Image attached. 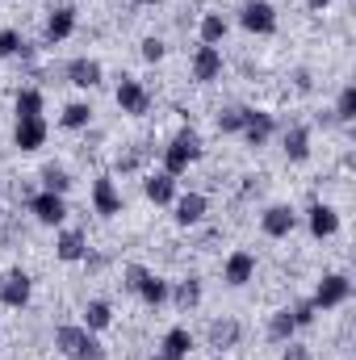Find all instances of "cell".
<instances>
[{
  "mask_svg": "<svg viewBox=\"0 0 356 360\" xmlns=\"http://www.w3.org/2000/svg\"><path fill=\"white\" fill-rule=\"evenodd\" d=\"M201 134L193 130V126H184V130H177V139L160 151V172H168V176H184L189 172V164H197L201 160Z\"/></svg>",
  "mask_w": 356,
  "mask_h": 360,
  "instance_id": "6da1fadb",
  "label": "cell"
},
{
  "mask_svg": "<svg viewBox=\"0 0 356 360\" xmlns=\"http://www.w3.org/2000/svg\"><path fill=\"white\" fill-rule=\"evenodd\" d=\"M55 348L63 352V356L72 360H101V344H96V335H92L89 327H80V323H63V327H55Z\"/></svg>",
  "mask_w": 356,
  "mask_h": 360,
  "instance_id": "7a4b0ae2",
  "label": "cell"
},
{
  "mask_svg": "<svg viewBox=\"0 0 356 360\" xmlns=\"http://www.w3.org/2000/svg\"><path fill=\"white\" fill-rule=\"evenodd\" d=\"M348 297H352V276L348 272H323V281L310 293L314 310H340V306H348Z\"/></svg>",
  "mask_w": 356,
  "mask_h": 360,
  "instance_id": "3957f363",
  "label": "cell"
},
{
  "mask_svg": "<svg viewBox=\"0 0 356 360\" xmlns=\"http://www.w3.org/2000/svg\"><path fill=\"white\" fill-rule=\"evenodd\" d=\"M113 101H117V109H122V113H130V117H147L155 96H151V89H147L143 80L122 76V80H117V92H113Z\"/></svg>",
  "mask_w": 356,
  "mask_h": 360,
  "instance_id": "277c9868",
  "label": "cell"
},
{
  "mask_svg": "<svg viewBox=\"0 0 356 360\" xmlns=\"http://www.w3.org/2000/svg\"><path fill=\"white\" fill-rule=\"evenodd\" d=\"M239 25L256 38H272L276 34V8L268 0H243L239 4Z\"/></svg>",
  "mask_w": 356,
  "mask_h": 360,
  "instance_id": "5b68a950",
  "label": "cell"
},
{
  "mask_svg": "<svg viewBox=\"0 0 356 360\" xmlns=\"http://www.w3.org/2000/svg\"><path fill=\"white\" fill-rule=\"evenodd\" d=\"M30 297H34V276H30L25 269H8L4 276H0V306L25 310Z\"/></svg>",
  "mask_w": 356,
  "mask_h": 360,
  "instance_id": "8992f818",
  "label": "cell"
},
{
  "mask_svg": "<svg viewBox=\"0 0 356 360\" xmlns=\"http://www.w3.org/2000/svg\"><path fill=\"white\" fill-rule=\"evenodd\" d=\"M25 210H30L42 226H63V222H68V197L46 193V188H38V193L25 201Z\"/></svg>",
  "mask_w": 356,
  "mask_h": 360,
  "instance_id": "52a82bcc",
  "label": "cell"
},
{
  "mask_svg": "<svg viewBox=\"0 0 356 360\" xmlns=\"http://www.w3.org/2000/svg\"><path fill=\"white\" fill-rule=\"evenodd\" d=\"M306 231H310L314 239H336V235H340V210L327 205V201H310V210H306Z\"/></svg>",
  "mask_w": 356,
  "mask_h": 360,
  "instance_id": "ba28073f",
  "label": "cell"
},
{
  "mask_svg": "<svg viewBox=\"0 0 356 360\" xmlns=\"http://www.w3.org/2000/svg\"><path fill=\"white\" fill-rule=\"evenodd\" d=\"M260 231H265V239H289L298 231V210L293 205H268L260 214Z\"/></svg>",
  "mask_w": 356,
  "mask_h": 360,
  "instance_id": "9c48e42d",
  "label": "cell"
},
{
  "mask_svg": "<svg viewBox=\"0 0 356 360\" xmlns=\"http://www.w3.org/2000/svg\"><path fill=\"white\" fill-rule=\"evenodd\" d=\"M72 34H76V8H72V4L51 8L46 30H42V42H46V46H59V42H68Z\"/></svg>",
  "mask_w": 356,
  "mask_h": 360,
  "instance_id": "30bf717a",
  "label": "cell"
},
{
  "mask_svg": "<svg viewBox=\"0 0 356 360\" xmlns=\"http://www.w3.org/2000/svg\"><path fill=\"white\" fill-rule=\"evenodd\" d=\"M46 134H51L46 117H17V126H13V147H17V151H38V147L46 143Z\"/></svg>",
  "mask_w": 356,
  "mask_h": 360,
  "instance_id": "8fae6325",
  "label": "cell"
},
{
  "mask_svg": "<svg viewBox=\"0 0 356 360\" xmlns=\"http://www.w3.org/2000/svg\"><path fill=\"white\" fill-rule=\"evenodd\" d=\"M205 340H210V348L222 356L227 348H235V344L243 340V323H239V319H231V314H222V319H214V323L205 327Z\"/></svg>",
  "mask_w": 356,
  "mask_h": 360,
  "instance_id": "7c38bea8",
  "label": "cell"
},
{
  "mask_svg": "<svg viewBox=\"0 0 356 360\" xmlns=\"http://www.w3.org/2000/svg\"><path fill=\"white\" fill-rule=\"evenodd\" d=\"M63 80L76 84V89H96L105 80V68L96 59H89V55H80V59H68L63 63Z\"/></svg>",
  "mask_w": 356,
  "mask_h": 360,
  "instance_id": "4fadbf2b",
  "label": "cell"
},
{
  "mask_svg": "<svg viewBox=\"0 0 356 360\" xmlns=\"http://www.w3.org/2000/svg\"><path fill=\"white\" fill-rule=\"evenodd\" d=\"M222 281L231 285V289H243L248 281H256V256L252 252H231L227 256V264H222Z\"/></svg>",
  "mask_w": 356,
  "mask_h": 360,
  "instance_id": "5bb4252c",
  "label": "cell"
},
{
  "mask_svg": "<svg viewBox=\"0 0 356 360\" xmlns=\"http://www.w3.org/2000/svg\"><path fill=\"white\" fill-rule=\"evenodd\" d=\"M92 210H96L101 218H117V214H122V193H117L113 176L92 180Z\"/></svg>",
  "mask_w": 356,
  "mask_h": 360,
  "instance_id": "9a60e30c",
  "label": "cell"
},
{
  "mask_svg": "<svg viewBox=\"0 0 356 360\" xmlns=\"http://www.w3.org/2000/svg\"><path fill=\"white\" fill-rule=\"evenodd\" d=\"M189 68H193V80H197V84H214V80L222 76V51H218V46H197Z\"/></svg>",
  "mask_w": 356,
  "mask_h": 360,
  "instance_id": "2e32d148",
  "label": "cell"
},
{
  "mask_svg": "<svg viewBox=\"0 0 356 360\" xmlns=\"http://www.w3.org/2000/svg\"><path fill=\"white\" fill-rule=\"evenodd\" d=\"M172 218H177V226H197L205 214H210V197L205 193H180L177 201H172Z\"/></svg>",
  "mask_w": 356,
  "mask_h": 360,
  "instance_id": "e0dca14e",
  "label": "cell"
},
{
  "mask_svg": "<svg viewBox=\"0 0 356 360\" xmlns=\"http://www.w3.org/2000/svg\"><path fill=\"white\" fill-rule=\"evenodd\" d=\"M89 256V235L84 231H63L59 239H55V260H63V264H80Z\"/></svg>",
  "mask_w": 356,
  "mask_h": 360,
  "instance_id": "ac0fdd59",
  "label": "cell"
},
{
  "mask_svg": "<svg viewBox=\"0 0 356 360\" xmlns=\"http://www.w3.org/2000/svg\"><path fill=\"white\" fill-rule=\"evenodd\" d=\"M281 151L289 164H306L310 160V126H289L281 134Z\"/></svg>",
  "mask_w": 356,
  "mask_h": 360,
  "instance_id": "d6986e66",
  "label": "cell"
},
{
  "mask_svg": "<svg viewBox=\"0 0 356 360\" xmlns=\"http://www.w3.org/2000/svg\"><path fill=\"white\" fill-rule=\"evenodd\" d=\"M272 130H276L272 113H265V109H248V126H243V143H248V147H265L268 139H272Z\"/></svg>",
  "mask_w": 356,
  "mask_h": 360,
  "instance_id": "ffe728a7",
  "label": "cell"
},
{
  "mask_svg": "<svg viewBox=\"0 0 356 360\" xmlns=\"http://www.w3.org/2000/svg\"><path fill=\"white\" fill-rule=\"evenodd\" d=\"M143 193H147V201H155V205H172V201H177V176L151 172V176L143 180Z\"/></svg>",
  "mask_w": 356,
  "mask_h": 360,
  "instance_id": "44dd1931",
  "label": "cell"
},
{
  "mask_svg": "<svg viewBox=\"0 0 356 360\" xmlns=\"http://www.w3.org/2000/svg\"><path fill=\"white\" fill-rule=\"evenodd\" d=\"M193 352V331L189 327H172L168 335H164V344H160V356L164 360H189Z\"/></svg>",
  "mask_w": 356,
  "mask_h": 360,
  "instance_id": "7402d4cb",
  "label": "cell"
},
{
  "mask_svg": "<svg viewBox=\"0 0 356 360\" xmlns=\"http://www.w3.org/2000/svg\"><path fill=\"white\" fill-rule=\"evenodd\" d=\"M168 297H172V306L177 310H197L201 306V281L197 276H184V281H177V289H168Z\"/></svg>",
  "mask_w": 356,
  "mask_h": 360,
  "instance_id": "603a6c76",
  "label": "cell"
},
{
  "mask_svg": "<svg viewBox=\"0 0 356 360\" xmlns=\"http://www.w3.org/2000/svg\"><path fill=\"white\" fill-rule=\"evenodd\" d=\"M227 17L222 13H201V21H197V38H201V46H218L222 38H227Z\"/></svg>",
  "mask_w": 356,
  "mask_h": 360,
  "instance_id": "cb8c5ba5",
  "label": "cell"
},
{
  "mask_svg": "<svg viewBox=\"0 0 356 360\" xmlns=\"http://www.w3.org/2000/svg\"><path fill=\"white\" fill-rule=\"evenodd\" d=\"M293 335H298V323H293L289 306L272 310V314H268V340H272V344H289Z\"/></svg>",
  "mask_w": 356,
  "mask_h": 360,
  "instance_id": "d4e9b609",
  "label": "cell"
},
{
  "mask_svg": "<svg viewBox=\"0 0 356 360\" xmlns=\"http://www.w3.org/2000/svg\"><path fill=\"white\" fill-rule=\"evenodd\" d=\"M109 323H113V306H109L105 297H92L89 306H84V323H80V327H89L92 335H96V331H105Z\"/></svg>",
  "mask_w": 356,
  "mask_h": 360,
  "instance_id": "484cf974",
  "label": "cell"
},
{
  "mask_svg": "<svg viewBox=\"0 0 356 360\" xmlns=\"http://www.w3.org/2000/svg\"><path fill=\"white\" fill-rule=\"evenodd\" d=\"M59 126H63V130H89L92 126V105L89 101H72V105L59 113Z\"/></svg>",
  "mask_w": 356,
  "mask_h": 360,
  "instance_id": "4316f807",
  "label": "cell"
},
{
  "mask_svg": "<svg viewBox=\"0 0 356 360\" xmlns=\"http://www.w3.org/2000/svg\"><path fill=\"white\" fill-rule=\"evenodd\" d=\"M214 126H218V134H243V126H248V105H227V109L214 117Z\"/></svg>",
  "mask_w": 356,
  "mask_h": 360,
  "instance_id": "83f0119b",
  "label": "cell"
},
{
  "mask_svg": "<svg viewBox=\"0 0 356 360\" xmlns=\"http://www.w3.org/2000/svg\"><path fill=\"white\" fill-rule=\"evenodd\" d=\"M13 109H17V117H42L46 96H42V89H21L17 101H13Z\"/></svg>",
  "mask_w": 356,
  "mask_h": 360,
  "instance_id": "f1b7e54d",
  "label": "cell"
},
{
  "mask_svg": "<svg viewBox=\"0 0 356 360\" xmlns=\"http://www.w3.org/2000/svg\"><path fill=\"white\" fill-rule=\"evenodd\" d=\"M168 289H172V285H168L164 276L147 272V276H143V285H139V297H143L147 306H164V302H168Z\"/></svg>",
  "mask_w": 356,
  "mask_h": 360,
  "instance_id": "f546056e",
  "label": "cell"
},
{
  "mask_svg": "<svg viewBox=\"0 0 356 360\" xmlns=\"http://www.w3.org/2000/svg\"><path fill=\"white\" fill-rule=\"evenodd\" d=\"M38 180H42V188H46V193H59V197H68V193H72V172H68V168L46 164V168L38 172Z\"/></svg>",
  "mask_w": 356,
  "mask_h": 360,
  "instance_id": "4dcf8cb0",
  "label": "cell"
},
{
  "mask_svg": "<svg viewBox=\"0 0 356 360\" xmlns=\"http://www.w3.org/2000/svg\"><path fill=\"white\" fill-rule=\"evenodd\" d=\"M331 117H336V122H344V126H348V122H356V84H344V89H340Z\"/></svg>",
  "mask_w": 356,
  "mask_h": 360,
  "instance_id": "1f68e13d",
  "label": "cell"
},
{
  "mask_svg": "<svg viewBox=\"0 0 356 360\" xmlns=\"http://www.w3.org/2000/svg\"><path fill=\"white\" fill-rule=\"evenodd\" d=\"M289 314H293L298 331H302V327H314V319H319V310H314V302H310V297H298V302L289 306Z\"/></svg>",
  "mask_w": 356,
  "mask_h": 360,
  "instance_id": "d6a6232c",
  "label": "cell"
},
{
  "mask_svg": "<svg viewBox=\"0 0 356 360\" xmlns=\"http://www.w3.org/2000/svg\"><path fill=\"white\" fill-rule=\"evenodd\" d=\"M21 46H25L21 30H0V59H17V55H21Z\"/></svg>",
  "mask_w": 356,
  "mask_h": 360,
  "instance_id": "836d02e7",
  "label": "cell"
},
{
  "mask_svg": "<svg viewBox=\"0 0 356 360\" xmlns=\"http://www.w3.org/2000/svg\"><path fill=\"white\" fill-rule=\"evenodd\" d=\"M147 264H126L122 269V289H130V293H139V285H143V276H147Z\"/></svg>",
  "mask_w": 356,
  "mask_h": 360,
  "instance_id": "e575fe53",
  "label": "cell"
},
{
  "mask_svg": "<svg viewBox=\"0 0 356 360\" xmlns=\"http://www.w3.org/2000/svg\"><path fill=\"white\" fill-rule=\"evenodd\" d=\"M147 63H160L164 55H168V46H164V38H143V51H139Z\"/></svg>",
  "mask_w": 356,
  "mask_h": 360,
  "instance_id": "d590c367",
  "label": "cell"
},
{
  "mask_svg": "<svg viewBox=\"0 0 356 360\" xmlns=\"http://www.w3.org/2000/svg\"><path fill=\"white\" fill-rule=\"evenodd\" d=\"M281 360H314V352H310L306 344H293V340H289V344L281 348Z\"/></svg>",
  "mask_w": 356,
  "mask_h": 360,
  "instance_id": "8d00e7d4",
  "label": "cell"
},
{
  "mask_svg": "<svg viewBox=\"0 0 356 360\" xmlns=\"http://www.w3.org/2000/svg\"><path fill=\"white\" fill-rule=\"evenodd\" d=\"M143 164V151H126V155H117V172H134Z\"/></svg>",
  "mask_w": 356,
  "mask_h": 360,
  "instance_id": "74e56055",
  "label": "cell"
},
{
  "mask_svg": "<svg viewBox=\"0 0 356 360\" xmlns=\"http://www.w3.org/2000/svg\"><path fill=\"white\" fill-rule=\"evenodd\" d=\"M293 84H298V92H310L314 89V76H310L306 68H298V72H293Z\"/></svg>",
  "mask_w": 356,
  "mask_h": 360,
  "instance_id": "f35d334b",
  "label": "cell"
},
{
  "mask_svg": "<svg viewBox=\"0 0 356 360\" xmlns=\"http://www.w3.org/2000/svg\"><path fill=\"white\" fill-rule=\"evenodd\" d=\"M260 188V176H243V188H239V197H252Z\"/></svg>",
  "mask_w": 356,
  "mask_h": 360,
  "instance_id": "ab89813d",
  "label": "cell"
},
{
  "mask_svg": "<svg viewBox=\"0 0 356 360\" xmlns=\"http://www.w3.org/2000/svg\"><path fill=\"white\" fill-rule=\"evenodd\" d=\"M306 4H310V8H327L331 0H306Z\"/></svg>",
  "mask_w": 356,
  "mask_h": 360,
  "instance_id": "60d3db41",
  "label": "cell"
},
{
  "mask_svg": "<svg viewBox=\"0 0 356 360\" xmlns=\"http://www.w3.org/2000/svg\"><path fill=\"white\" fill-rule=\"evenodd\" d=\"M134 4H143V8H147V4H160V0H134Z\"/></svg>",
  "mask_w": 356,
  "mask_h": 360,
  "instance_id": "b9f144b4",
  "label": "cell"
},
{
  "mask_svg": "<svg viewBox=\"0 0 356 360\" xmlns=\"http://www.w3.org/2000/svg\"><path fill=\"white\" fill-rule=\"evenodd\" d=\"M151 360H164V356H160V352H155V356H151Z\"/></svg>",
  "mask_w": 356,
  "mask_h": 360,
  "instance_id": "7bdbcfd3",
  "label": "cell"
},
{
  "mask_svg": "<svg viewBox=\"0 0 356 360\" xmlns=\"http://www.w3.org/2000/svg\"><path fill=\"white\" fill-rule=\"evenodd\" d=\"M214 360H222V356H214Z\"/></svg>",
  "mask_w": 356,
  "mask_h": 360,
  "instance_id": "ee69618b",
  "label": "cell"
},
{
  "mask_svg": "<svg viewBox=\"0 0 356 360\" xmlns=\"http://www.w3.org/2000/svg\"><path fill=\"white\" fill-rule=\"evenodd\" d=\"M84 360H92V356H84Z\"/></svg>",
  "mask_w": 356,
  "mask_h": 360,
  "instance_id": "f6af8a7d",
  "label": "cell"
}]
</instances>
